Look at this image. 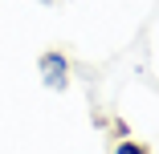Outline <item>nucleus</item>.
I'll return each mask as SVG.
<instances>
[{
    "mask_svg": "<svg viewBox=\"0 0 159 154\" xmlns=\"http://www.w3.org/2000/svg\"><path fill=\"white\" fill-rule=\"evenodd\" d=\"M37 77H41V85L49 89V94H66V89L74 85V61L61 49H45L37 57Z\"/></svg>",
    "mask_w": 159,
    "mask_h": 154,
    "instance_id": "nucleus-1",
    "label": "nucleus"
},
{
    "mask_svg": "<svg viewBox=\"0 0 159 154\" xmlns=\"http://www.w3.org/2000/svg\"><path fill=\"white\" fill-rule=\"evenodd\" d=\"M110 154H151V150H147V142H139V138H131V134H122V138L110 146Z\"/></svg>",
    "mask_w": 159,
    "mask_h": 154,
    "instance_id": "nucleus-2",
    "label": "nucleus"
},
{
    "mask_svg": "<svg viewBox=\"0 0 159 154\" xmlns=\"http://www.w3.org/2000/svg\"><path fill=\"white\" fill-rule=\"evenodd\" d=\"M41 4H57V0H41Z\"/></svg>",
    "mask_w": 159,
    "mask_h": 154,
    "instance_id": "nucleus-3",
    "label": "nucleus"
}]
</instances>
